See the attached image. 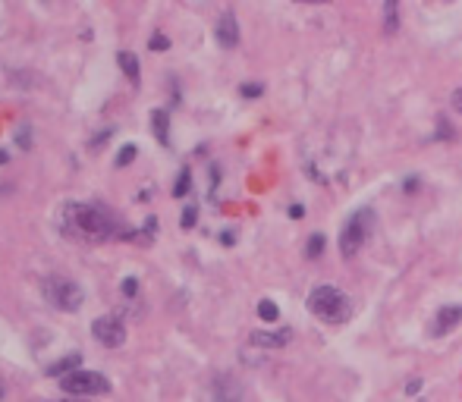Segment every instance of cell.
<instances>
[{
    "mask_svg": "<svg viewBox=\"0 0 462 402\" xmlns=\"http://www.w3.org/2000/svg\"><path fill=\"white\" fill-rule=\"evenodd\" d=\"M136 154H139V148H136V145H123L114 164H116V167H130L132 161H136Z\"/></svg>",
    "mask_w": 462,
    "mask_h": 402,
    "instance_id": "ac0fdd59",
    "label": "cell"
},
{
    "mask_svg": "<svg viewBox=\"0 0 462 402\" xmlns=\"http://www.w3.org/2000/svg\"><path fill=\"white\" fill-rule=\"evenodd\" d=\"M456 132H453V126H450V120L447 116H441V123H437V138H453Z\"/></svg>",
    "mask_w": 462,
    "mask_h": 402,
    "instance_id": "603a6c76",
    "label": "cell"
},
{
    "mask_svg": "<svg viewBox=\"0 0 462 402\" xmlns=\"http://www.w3.org/2000/svg\"><path fill=\"white\" fill-rule=\"evenodd\" d=\"M148 48L154 51V54H161V51H170V38H167V35H161V32H154V35H151V42H148Z\"/></svg>",
    "mask_w": 462,
    "mask_h": 402,
    "instance_id": "ffe728a7",
    "label": "cell"
},
{
    "mask_svg": "<svg viewBox=\"0 0 462 402\" xmlns=\"http://www.w3.org/2000/svg\"><path fill=\"white\" fill-rule=\"evenodd\" d=\"M41 293H44V299L57 311H79L82 302H85L82 286L75 280H66V277H44L41 280Z\"/></svg>",
    "mask_w": 462,
    "mask_h": 402,
    "instance_id": "3957f363",
    "label": "cell"
},
{
    "mask_svg": "<svg viewBox=\"0 0 462 402\" xmlns=\"http://www.w3.org/2000/svg\"><path fill=\"white\" fill-rule=\"evenodd\" d=\"M371 226H374V211H371V208H362V211H355L353 217L346 220V226H343V232H340L343 258H355V255L362 252V246H365L368 236H371Z\"/></svg>",
    "mask_w": 462,
    "mask_h": 402,
    "instance_id": "277c9868",
    "label": "cell"
},
{
    "mask_svg": "<svg viewBox=\"0 0 462 402\" xmlns=\"http://www.w3.org/2000/svg\"><path fill=\"white\" fill-rule=\"evenodd\" d=\"M211 393H214V402H242L245 399L242 383H239L233 374H217V377H214Z\"/></svg>",
    "mask_w": 462,
    "mask_h": 402,
    "instance_id": "52a82bcc",
    "label": "cell"
},
{
    "mask_svg": "<svg viewBox=\"0 0 462 402\" xmlns=\"http://www.w3.org/2000/svg\"><path fill=\"white\" fill-rule=\"evenodd\" d=\"M63 230L82 242H104V239L120 236L114 214L98 201H69L63 208Z\"/></svg>",
    "mask_w": 462,
    "mask_h": 402,
    "instance_id": "6da1fadb",
    "label": "cell"
},
{
    "mask_svg": "<svg viewBox=\"0 0 462 402\" xmlns=\"http://www.w3.org/2000/svg\"><path fill=\"white\" fill-rule=\"evenodd\" d=\"M258 318L265 320V324H274V320L280 318V308L274 305L271 299H261V302H258Z\"/></svg>",
    "mask_w": 462,
    "mask_h": 402,
    "instance_id": "9a60e30c",
    "label": "cell"
},
{
    "mask_svg": "<svg viewBox=\"0 0 462 402\" xmlns=\"http://www.w3.org/2000/svg\"><path fill=\"white\" fill-rule=\"evenodd\" d=\"M79 365H82V355L73 352V355H66V358L54 361V365L48 368V374H51V377H60V381H63V377L75 374V371H79Z\"/></svg>",
    "mask_w": 462,
    "mask_h": 402,
    "instance_id": "8fae6325",
    "label": "cell"
},
{
    "mask_svg": "<svg viewBox=\"0 0 462 402\" xmlns=\"http://www.w3.org/2000/svg\"><path fill=\"white\" fill-rule=\"evenodd\" d=\"M214 35H217V44H220V48H226V51H233L239 44V22H236V16H233L230 10L220 13L217 26H214Z\"/></svg>",
    "mask_w": 462,
    "mask_h": 402,
    "instance_id": "ba28073f",
    "label": "cell"
},
{
    "mask_svg": "<svg viewBox=\"0 0 462 402\" xmlns=\"http://www.w3.org/2000/svg\"><path fill=\"white\" fill-rule=\"evenodd\" d=\"M396 28H400V13H396V3L390 0V3H384V32L396 35Z\"/></svg>",
    "mask_w": 462,
    "mask_h": 402,
    "instance_id": "5bb4252c",
    "label": "cell"
},
{
    "mask_svg": "<svg viewBox=\"0 0 462 402\" xmlns=\"http://www.w3.org/2000/svg\"><path fill=\"white\" fill-rule=\"evenodd\" d=\"M450 104H453V110H456V113H462V89H456V91H453Z\"/></svg>",
    "mask_w": 462,
    "mask_h": 402,
    "instance_id": "d4e9b609",
    "label": "cell"
},
{
    "mask_svg": "<svg viewBox=\"0 0 462 402\" xmlns=\"http://www.w3.org/2000/svg\"><path fill=\"white\" fill-rule=\"evenodd\" d=\"M302 214H305V205H292V208H290V217H292V220H299Z\"/></svg>",
    "mask_w": 462,
    "mask_h": 402,
    "instance_id": "484cf974",
    "label": "cell"
},
{
    "mask_svg": "<svg viewBox=\"0 0 462 402\" xmlns=\"http://www.w3.org/2000/svg\"><path fill=\"white\" fill-rule=\"evenodd\" d=\"M116 63H120V69L126 73V79H130L132 85H139V60H136V54L120 51V54H116Z\"/></svg>",
    "mask_w": 462,
    "mask_h": 402,
    "instance_id": "4fadbf2b",
    "label": "cell"
},
{
    "mask_svg": "<svg viewBox=\"0 0 462 402\" xmlns=\"http://www.w3.org/2000/svg\"><path fill=\"white\" fill-rule=\"evenodd\" d=\"M151 123H154V138L161 145H170V116L167 110H154L151 113Z\"/></svg>",
    "mask_w": 462,
    "mask_h": 402,
    "instance_id": "7c38bea8",
    "label": "cell"
},
{
    "mask_svg": "<svg viewBox=\"0 0 462 402\" xmlns=\"http://www.w3.org/2000/svg\"><path fill=\"white\" fill-rule=\"evenodd\" d=\"M3 393H7V390H3V383H0V399H3Z\"/></svg>",
    "mask_w": 462,
    "mask_h": 402,
    "instance_id": "f546056e",
    "label": "cell"
},
{
    "mask_svg": "<svg viewBox=\"0 0 462 402\" xmlns=\"http://www.w3.org/2000/svg\"><path fill=\"white\" fill-rule=\"evenodd\" d=\"M239 91H242V98H261V95H265V89H261V85H255V82L242 85Z\"/></svg>",
    "mask_w": 462,
    "mask_h": 402,
    "instance_id": "cb8c5ba5",
    "label": "cell"
},
{
    "mask_svg": "<svg viewBox=\"0 0 462 402\" xmlns=\"http://www.w3.org/2000/svg\"><path fill=\"white\" fill-rule=\"evenodd\" d=\"M251 340V346H258V349H267V352H271V349H283L286 342L292 340V330H255V334L249 336Z\"/></svg>",
    "mask_w": 462,
    "mask_h": 402,
    "instance_id": "30bf717a",
    "label": "cell"
},
{
    "mask_svg": "<svg viewBox=\"0 0 462 402\" xmlns=\"http://www.w3.org/2000/svg\"><path fill=\"white\" fill-rule=\"evenodd\" d=\"M16 142H19L22 151H28V148H32V129H28V126H22V129L16 132Z\"/></svg>",
    "mask_w": 462,
    "mask_h": 402,
    "instance_id": "7402d4cb",
    "label": "cell"
},
{
    "mask_svg": "<svg viewBox=\"0 0 462 402\" xmlns=\"http://www.w3.org/2000/svg\"><path fill=\"white\" fill-rule=\"evenodd\" d=\"M7 161H10V154H7V151H3V148H0V167L7 164Z\"/></svg>",
    "mask_w": 462,
    "mask_h": 402,
    "instance_id": "f1b7e54d",
    "label": "cell"
},
{
    "mask_svg": "<svg viewBox=\"0 0 462 402\" xmlns=\"http://www.w3.org/2000/svg\"><path fill=\"white\" fill-rule=\"evenodd\" d=\"M418 390H422V381H418V377L406 383V393H418Z\"/></svg>",
    "mask_w": 462,
    "mask_h": 402,
    "instance_id": "83f0119b",
    "label": "cell"
},
{
    "mask_svg": "<svg viewBox=\"0 0 462 402\" xmlns=\"http://www.w3.org/2000/svg\"><path fill=\"white\" fill-rule=\"evenodd\" d=\"M91 334H95V340L101 342V346H107V349H116V346L126 342V327H123V320L114 318V314L98 318L95 324H91Z\"/></svg>",
    "mask_w": 462,
    "mask_h": 402,
    "instance_id": "8992f818",
    "label": "cell"
},
{
    "mask_svg": "<svg viewBox=\"0 0 462 402\" xmlns=\"http://www.w3.org/2000/svg\"><path fill=\"white\" fill-rule=\"evenodd\" d=\"M324 246H327V239L321 236V232H314L312 239H308V246H305V258H321V252H324Z\"/></svg>",
    "mask_w": 462,
    "mask_h": 402,
    "instance_id": "2e32d148",
    "label": "cell"
},
{
    "mask_svg": "<svg viewBox=\"0 0 462 402\" xmlns=\"http://www.w3.org/2000/svg\"><path fill=\"white\" fill-rule=\"evenodd\" d=\"M459 320H462L459 305H443L441 311H437L434 324H431V336H447L453 327H459Z\"/></svg>",
    "mask_w": 462,
    "mask_h": 402,
    "instance_id": "9c48e42d",
    "label": "cell"
},
{
    "mask_svg": "<svg viewBox=\"0 0 462 402\" xmlns=\"http://www.w3.org/2000/svg\"><path fill=\"white\" fill-rule=\"evenodd\" d=\"M195 220H198V205H186L183 208V217H179V226H183V230H192V226H195Z\"/></svg>",
    "mask_w": 462,
    "mask_h": 402,
    "instance_id": "d6986e66",
    "label": "cell"
},
{
    "mask_svg": "<svg viewBox=\"0 0 462 402\" xmlns=\"http://www.w3.org/2000/svg\"><path fill=\"white\" fill-rule=\"evenodd\" d=\"M308 311L318 314L324 324H346L349 314H353V302H349V295L343 293V289L337 286H314L312 293H308Z\"/></svg>",
    "mask_w": 462,
    "mask_h": 402,
    "instance_id": "7a4b0ae2",
    "label": "cell"
},
{
    "mask_svg": "<svg viewBox=\"0 0 462 402\" xmlns=\"http://www.w3.org/2000/svg\"><path fill=\"white\" fill-rule=\"evenodd\" d=\"M136 293H139V280L126 277V280H123V295H126V299H136Z\"/></svg>",
    "mask_w": 462,
    "mask_h": 402,
    "instance_id": "44dd1931",
    "label": "cell"
},
{
    "mask_svg": "<svg viewBox=\"0 0 462 402\" xmlns=\"http://www.w3.org/2000/svg\"><path fill=\"white\" fill-rule=\"evenodd\" d=\"M220 242H224V246H233V242H236V232H233V230H226L224 236H220Z\"/></svg>",
    "mask_w": 462,
    "mask_h": 402,
    "instance_id": "4316f807",
    "label": "cell"
},
{
    "mask_svg": "<svg viewBox=\"0 0 462 402\" xmlns=\"http://www.w3.org/2000/svg\"><path fill=\"white\" fill-rule=\"evenodd\" d=\"M189 185H192V173L179 170V179H177V185H173V198H186L189 195Z\"/></svg>",
    "mask_w": 462,
    "mask_h": 402,
    "instance_id": "e0dca14e",
    "label": "cell"
},
{
    "mask_svg": "<svg viewBox=\"0 0 462 402\" xmlns=\"http://www.w3.org/2000/svg\"><path fill=\"white\" fill-rule=\"evenodd\" d=\"M60 390L69 396H101L110 390V383H107V377L98 374V371H75V374L63 377Z\"/></svg>",
    "mask_w": 462,
    "mask_h": 402,
    "instance_id": "5b68a950",
    "label": "cell"
}]
</instances>
